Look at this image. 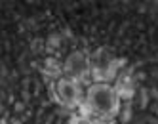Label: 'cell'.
Returning <instances> with one entry per match:
<instances>
[{
    "mask_svg": "<svg viewBox=\"0 0 158 124\" xmlns=\"http://www.w3.org/2000/svg\"><path fill=\"white\" fill-rule=\"evenodd\" d=\"M118 92L116 88H112L110 84L105 82H95L92 86H88L86 90V105L89 111L97 117H112L118 113Z\"/></svg>",
    "mask_w": 158,
    "mask_h": 124,
    "instance_id": "6da1fadb",
    "label": "cell"
},
{
    "mask_svg": "<svg viewBox=\"0 0 158 124\" xmlns=\"http://www.w3.org/2000/svg\"><path fill=\"white\" fill-rule=\"evenodd\" d=\"M55 96H57L59 103L65 107H76L86 97V94L78 86V82L69 76H59L55 80Z\"/></svg>",
    "mask_w": 158,
    "mask_h": 124,
    "instance_id": "7a4b0ae2",
    "label": "cell"
},
{
    "mask_svg": "<svg viewBox=\"0 0 158 124\" xmlns=\"http://www.w3.org/2000/svg\"><path fill=\"white\" fill-rule=\"evenodd\" d=\"M65 73L69 75V78H82L86 73H88V59L82 52H73L69 58L65 59V65H63Z\"/></svg>",
    "mask_w": 158,
    "mask_h": 124,
    "instance_id": "3957f363",
    "label": "cell"
},
{
    "mask_svg": "<svg viewBox=\"0 0 158 124\" xmlns=\"http://www.w3.org/2000/svg\"><path fill=\"white\" fill-rule=\"evenodd\" d=\"M135 124H158V118L154 115H139Z\"/></svg>",
    "mask_w": 158,
    "mask_h": 124,
    "instance_id": "277c9868",
    "label": "cell"
}]
</instances>
